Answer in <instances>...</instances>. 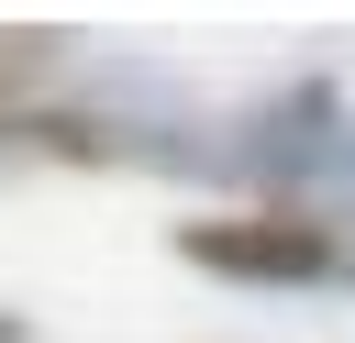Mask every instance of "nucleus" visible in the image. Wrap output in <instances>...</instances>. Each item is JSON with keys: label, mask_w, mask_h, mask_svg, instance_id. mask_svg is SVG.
Masks as SVG:
<instances>
[{"label": "nucleus", "mask_w": 355, "mask_h": 343, "mask_svg": "<svg viewBox=\"0 0 355 343\" xmlns=\"http://www.w3.org/2000/svg\"><path fill=\"white\" fill-rule=\"evenodd\" d=\"M178 243V266H200V277H222V288H355V243H344V221H322V210H200V221H178L166 232Z\"/></svg>", "instance_id": "obj_1"}, {"label": "nucleus", "mask_w": 355, "mask_h": 343, "mask_svg": "<svg viewBox=\"0 0 355 343\" xmlns=\"http://www.w3.org/2000/svg\"><path fill=\"white\" fill-rule=\"evenodd\" d=\"M0 343H22V310H0Z\"/></svg>", "instance_id": "obj_3"}, {"label": "nucleus", "mask_w": 355, "mask_h": 343, "mask_svg": "<svg viewBox=\"0 0 355 343\" xmlns=\"http://www.w3.org/2000/svg\"><path fill=\"white\" fill-rule=\"evenodd\" d=\"M333 188H344V199H355V166H344V177H333Z\"/></svg>", "instance_id": "obj_4"}, {"label": "nucleus", "mask_w": 355, "mask_h": 343, "mask_svg": "<svg viewBox=\"0 0 355 343\" xmlns=\"http://www.w3.org/2000/svg\"><path fill=\"white\" fill-rule=\"evenodd\" d=\"M67 55V33H0V122H22V89Z\"/></svg>", "instance_id": "obj_2"}]
</instances>
